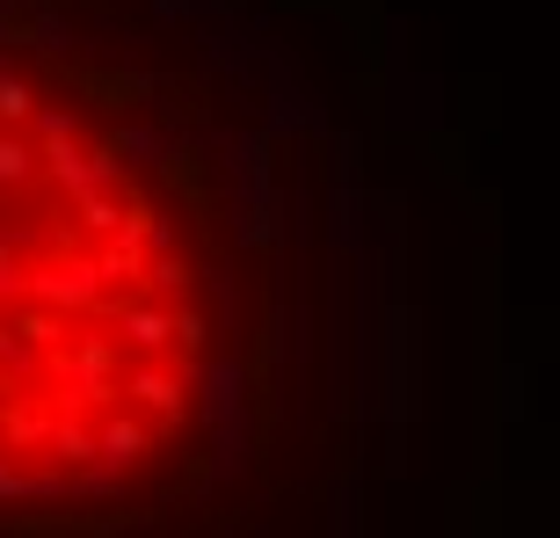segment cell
Masks as SVG:
<instances>
[{"mask_svg":"<svg viewBox=\"0 0 560 538\" xmlns=\"http://www.w3.org/2000/svg\"><path fill=\"white\" fill-rule=\"evenodd\" d=\"M357 444V197L233 0H0V531L233 524Z\"/></svg>","mask_w":560,"mask_h":538,"instance_id":"obj_1","label":"cell"}]
</instances>
